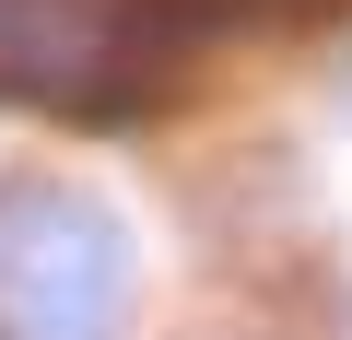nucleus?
Returning a JSON list of instances; mask_svg holds the SVG:
<instances>
[{"instance_id":"obj_1","label":"nucleus","mask_w":352,"mask_h":340,"mask_svg":"<svg viewBox=\"0 0 352 340\" xmlns=\"http://www.w3.org/2000/svg\"><path fill=\"white\" fill-rule=\"evenodd\" d=\"M129 317V223L59 177L0 188V340H118Z\"/></svg>"}]
</instances>
